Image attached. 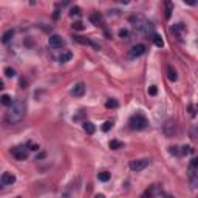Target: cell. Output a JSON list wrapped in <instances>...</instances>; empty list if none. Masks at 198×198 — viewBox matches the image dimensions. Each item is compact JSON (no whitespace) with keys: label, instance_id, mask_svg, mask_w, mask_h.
I'll return each mask as SVG.
<instances>
[{"label":"cell","instance_id":"obj_1","mask_svg":"<svg viewBox=\"0 0 198 198\" xmlns=\"http://www.w3.org/2000/svg\"><path fill=\"white\" fill-rule=\"evenodd\" d=\"M27 115V104L25 101H22V99H16V101L13 102V105L10 107V110L6 112V121L10 124H19L23 121Z\"/></svg>","mask_w":198,"mask_h":198},{"label":"cell","instance_id":"obj_2","mask_svg":"<svg viewBox=\"0 0 198 198\" xmlns=\"http://www.w3.org/2000/svg\"><path fill=\"white\" fill-rule=\"evenodd\" d=\"M147 126H149V121L142 113H135L129 119V127L132 130H144Z\"/></svg>","mask_w":198,"mask_h":198},{"label":"cell","instance_id":"obj_3","mask_svg":"<svg viewBox=\"0 0 198 198\" xmlns=\"http://www.w3.org/2000/svg\"><path fill=\"white\" fill-rule=\"evenodd\" d=\"M129 20H130V23L133 25V28H135L136 31H141V33H142V30L146 28V25H147V22H149L142 14H133V16L129 17Z\"/></svg>","mask_w":198,"mask_h":198},{"label":"cell","instance_id":"obj_4","mask_svg":"<svg viewBox=\"0 0 198 198\" xmlns=\"http://www.w3.org/2000/svg\"><path fill=\"white\" fill-rule=\"evenodd\" d=\"M149 163H150V159H149V158L133 159V161H130V169H132L133 172H141V170H144V169L149 166Z\"/></svg>","mask_w":198,"mask_h":198},{"label":"cell","instance_id":"obj_5","mask_svg":"<svg viewBox=\"0 0 198 198\" xmlns=\"http://www.w3.org/2000/svg\"><path fill=\"white\" fill-rule=\"evenodd\" d=\"M48 45H50V48L59 50V48H64V47H65V40H64L59 34H51V36L48 37Z\"/></svg>","mask_w":198,"mask_h":198},{"label":"cell","instance_id":"obj_6","mask_svg":"<svg viewBox=\"0 0 198 198\" xmlns=\"http://www.w3.org/2000/svg\"><path fill=\"white\" fill-rule=\"evenodd\" d=\"M11 155H13L16 159L23 161V159L28 158V150H27V147H23V146H17V147H13V149H11Z\"/></svg>","mask_w":198,"mask_h":198},{"label":"cell","instance_id":"obj_7","mask_svg":"<svg viewBox=\"0 0 198 198\" xmlns=\"http://www.w3.org/2000/svg\"><path fill=\"white\" fill-rule=\"evenodd\" d=\"M170 30H172V33L176 36L178 40H183V36L187 33V28H186L184 23H175V25H172Z\"/></svg>","mask_w":198,"mask_h":198},{"label":"cell","instance_id":"obj_8","mask_svg":"<svg viewBox=\"0 0 198 198\" xmlns=\"http://www.w3.org/2000/svg\"><path fill=\"white\" fill-rule=\"evenodd\" d=\"M146 45L144 43H138V45H135V47H132V50H130V53H129V56L132 57V59H136V57H139V56H142L144 53H146Z\"/></svg>","mask_w":198,"mask_h":198},{"label":"cell","instance_id":"obj_9","mask_svg":"<svg viewBox=\"0 0 198 198\" xmlns=\"http://www.w3.org/2000/svg\"><path fill=\"white\" fill-rule=\"evenodd\" d=\"M163 132L166 133L167 138H172L176 133V124H175V121H167L164 124V127H163Z\"/></svg>","mask_w":198,"mask_h":198},{"label":"cell","instance_id":"obj_10","mask_svg":"<svg viewBox=\"0 0 198 198\" xmlns=\"http://www.w3.org/2000/svg\"><path fill=\"white\" fill-rule=\"evenodd\" d=\"M84 93H85V85H84V82H77V84L71 88V96H74V97H80V96H84Z\"/></svg>","mask_w":198,"mask_h":198},{"label":"cell","instance_id":"obj_11","mask_svg":"<svg viewBox=\"0 0 198 198\" xmlns=\"http://www.w3.org/2000/svg\"><path fill=\"white\" fill-rule=\"evenodd\" d=\"M90 22L96 27H104V17L101 13H91L90 14Z\"/></svg>","mask_w":198,"mask_h":198},{"label":"cell","instance_id":"obj_12","mask_svg":"<svg viewBox=\"0 0 198 198\" xmlns=\"http://www.w3.org/2000/svg\"><path fill=\"white\" fill-rule=\"evenodd\" d=\"M0 181H2V186H11L16 183V176L10 172H5L2 176H0Z\"/></svg>","mask_w":198,"mask_h":198},{"label":"cell","instance_id":"obj_13","mask_svg":"<svg viewBox=\"0 0 198 198\" xmlns=\"http://www.w3.org/2000/svg\"><path fill=\"white\" fill-rule=\"evenodd\" d=\"M73 40H74L76 43H80V45H91L93 48L99 50V47H97L94 42H91L90 39H87V37H84V36H73Z\"/></svg>","mask_w":198,"mask_h":198},{"label":"cell","instance_id":"obj_14","mask_svg":"<svg viewBox=\"0 0 198 198\" xmlns=\"http://www.w3.org/2000/svg\"><path fill=\"white\" fill-rule=\"evenodd\" d=\"M82 129H84V132H85L87 135H93V133L96 132L94 124H93V122H88V121H84V122H82Z\"/></svg>","mask_w":198,"mask_h":198},{"label":"cell","instance_id":"obj_15","mask_svg":"<svg viewBox=\"0 0 198 198\" xmlns=\"http://www.w3.org/2000/svg\"><path fill=\"white\" fill-rule=\"evenodd\" d=\"M73 59V53L71 51H64L60 56H59V62L60 64H67V62H70Z\"/></svg>","mask_w":198,"mask_h":198},{"label":"cell","instance_id":"obj_16","mask_svg":"<svg viewBox=\"0 0 198 198\" xmlns=\"http://www.w3.org/2000/svg\"><path fill=\"white\" fill-rule=\"evenodd\" d=\"M0 104L5 105V107H11L13 105V99L10 94H3V96H0Z\"/></svg>","mask_w":198,"mask_h":198},{"label":"cell","instance_id":"obj_17","mask_svg":"<svg viewBox=\"0 0 198 198\" xmlns=\"http://www.w3.org/2000/svg\"><path fill=\"white\" fill-rule=\"evenodd\" d=\"M13 37H14V30H8V31H5V33H3V36H2V42H3V43H8Z\"/></svg>","mask_w":198,"mask_h":198},{"label":"cell","instance_id":"obj_18","mask_svg":"<svg viewBox=\"0 0 198 198\" xmlns=\"http://www.w3.org/2000/svg\"><path fill=\"white\" fill-rule=\"evenodd\" d=\"M167 77H169V80H172V82H175V80H176V77H178V76H176V71L173 70V67H172V65H169V67H167Z\"/></svg>","mask_w":198,"mask_h":198},{"label":"cell","instance_id":"obj_19","mask_svg":"<svg viewBox=\"0 0 198 198\" xmlns=\"http://www.w3.org/2000/svg\"><path fill=\"white\" fill-rule=\"evenodd\" d=\"M118 101H116V99H113V97H110V99H107V101H105V107L107 109H118Z\"/></svg>","mask_w":198,"mask_h":198},{"label":"cell","instance_id":"obj_20","mask_svg":"<svg viewBox=\"0 0 198 198\" xmlns=\"http://www.w3.org/2000/svg\"><path fill=\"white\" fill-rule=\"evenodd\" d=\"M97 179L102 181V183H107V181L110 179V173L105 172V170H104V172H99V173H97Z\"/></svg>","mask_w":198,"mask_h":198},{"label":"cell","instance_id":"obj_21","mask_svg":"<svg viewBox=\"0 0 198 198\" xmlns=\"http://www.w3.org/2000/svg\"><path fill=\"white\" fill-rule=\"evenodd\" d=\"M164 6H166V19H170L172 11H173V5H172V2H164Z\"/></svg>","mask_w":198,"mask_h":198},{"label":"cell","instance_id":"obj_22","mask_svg":"<svg viewBox=\"0 0 198 198\" xmlns=\"http://www.w3.org/2000/svg\"><path fill=\"white\" fill-rule=\"evenodd\" d=\"M118 34H119V37H121L122 40H129V39H130V31H129L127 28H121Z\"/></svg>","mask_w":198,"mask_h":198},{"label":"cell","instance_id":"obj_23","mask_svg":"<svg viewBox=\"0 0 198 198\" xmlns=\"http://www.w3.org/2000/svg\"><path fill=\"white\" fill-rule=\"evenodd\" d=\"M109 147H110L112 150H118V149H121V147H122V142H121V141H118V139H112V141L109 142Z\"/></svg>","mask_w":198,"mask_h":198},{"label":"cell","instance_id":"obj_24","mask_svg":"<svg viewBox=\"0 0 198 198\" xmlns=\"http://www.w3.org/2000/svg\"><path fill=\"white\" fill-rule=\"evenodd\" d=\"M153 43H155L158 48H163V47H164V40H163V37L158 36V34H153Z\"/></svg>","mask_w":198,"mask_h":198},{"label":"cell","instance_id":"obj_25","mask_svg":"<svg viewBox=\"0 0 198 198\" xmlns=\"http://www.w3.org/2000/svg\"><path fill=\"white\" fill-rule=\"evenodd\" d=\"M70 16L71 17H74V16H82V10L79 8V6H71V10H70Z\"/></svg>","mask_w":198,"mask_h":198},{"label":"cell","instance_id":"obj_26","mask_svg":"<svg viewBox=\"0 0 198 198\" xmlns=\"http://www.w3.org/2000/svg\"><path fill=\"white\" fill-rule=\"evenodd\" d=\"M196 169H198V159H196V158H192V159H190L189 170H190V172H193V173H196Z\"/></svg>","mask_w":198,"mask_h":198},{"label":"cell","instance_id":"obj_27","mask_svg":"<svg viewBox=\"0 0 198 198\" xmlns=\"http://www.w3.org/2000/svg\"><path fill=\"white\" fill-rule=\"evenodd\" d=\"M179 153H181V155H187V153H193V149H192L190 146H184V147H181V150H179Z\"/></svg>","mask_w":198,"mask_h":198},{"label":"cell","instance_id":"obj_28","mask_svg":"<svg viewBox=\"0 0 198 198\" xmlns=\"http://www.w3.org/2000/svg\"><path fill=\"white\" fill-rule=\"evenodd\" d=\"M5 74H6L8 77H14V76H16V70L11 68V67H6V68H5Z\"/></svg>","mask_w":198,"mask_h":198},{"label":"cell","instance_id":"obj_29","mask_svg":"<svg viewBox=\"0 0 198 198\" xmlns=\"http://www.w3.org/2000/svg\"><path fill=\"white\" fill-rule=\"evenodd\" d=\"M112 127H113V122H112V121H105V122L102 124V132H109Z\"/></svg>","mask_w":198,"mask_h":198},{"label":"cell","instance_id":"obj_30","mask_svg":"<svg viewBox=\"0 0 198 198\" xmlns=\"http://www.w3.org/2000/svg\"><path fill=\"white\" fill-rule=\"evenodd\" d=\"M169 153H170V155H176V156H178V155H179V147H176V146H170V147H169Z\"/></svg>","mask_w":198,"mask_h":198},{"label":"cell","instance_id":"obj_31","mask_svg":"<svg viewBox=\"0 0 198 198\" xmlns=\"http://www.w3.org/2000/svg\"><path fill=\"white\" fill-rule=\"evenodd\" d=\"M85 27H84V23L82 22H74L73 23V30H77V31H82Z\"/></svg>","mask_w":198,"mask_h":198},{"label":"cell","instance_id":"obj_32","mask_svg":"<svg viewBox=\"0 0 198 198\" xmlns=\"http://www.w3.org/2000/svg\"><path fill=\"white\" fill-rule=\"evenodd\" d=\"M156 93H158V88H156V85H150V87H149V94H150V96H155Z\"/></svg>","mask_w":198,"mask_h":198},{"label":"cell","instance_id":"obj_33","mask_svg":"<svg viewBox=\"0 0 198 198\" xmlns=\"http://www.w3.org/2000/svg\"><path fill=\"white\" fill-rule=\"evenodd\" d=\"M189 113H190V116H195V107L192 104L189 105Z\"/></svg>","mask_w":198,"mask_h":198},{"label":"cell","instance_id":"obj_34","mask_svg":"<svg viewBox=\"0 0 198 198\" xmlns=\"http://www.w3.org/2000/svg\"><path fill=\"white\" fill-rule=\"evenodd\" d=\"M28 146H30V150H34V152H36V150H39V146H34V144H31V142H30Z\"/></svg>","mask_w":198,"mask_h":198},{"label":"cell","instance_id":"obj_35","mask_svg":"<svg viewBox=\"0 0 198 198\" xmlns=\"http://www.w3.org/2000/svg\"><path fill=\"white\" fill-rule=\"evenodd\" d=\"M141 198H153V196H152V195H150L149 192H146V193H144V195H142Z\"/></svg>","mask_w":198,"mask_h":198},{"label":"cell","instance_id":"obj_36","mask_svg":"<svg viewBox=\"0 0 198 198\" xmlns=\"http://www.w3.org/2000/svg\"><path fill=\"white\" fill-rule=\"evenodd\" d=\"M94 198H105V195H104V193H97Z\"/></svg>","mask_w":198,"mask_h":198},{"label":"cell","instance_id":"obj_37","mask_svg":"<svg viewBox=\"0 0 198 198\" xmlns=\"http://www.w3.org/2000/svg\"><path fill=\"white\" fill-rule=\"evenodd\" d=\"M3 88H5V84H3L2 79H0V90H3Z\"/></svg>","mask_w":198,"mask_h":198},{"label":"cell","instance_id":"obj_38","mask_svg":"<svg viewBox=\"0 0 198 198\" xmlns=\"http://www.w3.org/2000/svg\"><path fill=\"white\" fill-rule=\"evenodd\" d=\"M60 198H70V193H62V196Z\"/></svg>","mask_w":198,"mask_h":198},{"label":"cell","instance_id":"obj_39","mask_svg":"<svg viewBox=\"0 0 198 198\" xmlns=\"http://www.w3.org/2000/svg\"><path fill=\"white\" fill-rule=\"evenodd\" d=\"M0 187H2V181H0Z\"/></svg>","mask_w":198,"mask_h":198},{"label":"cell","instance_id":"obj_40","mask_svg":"<svg viewBox=\"0 0 198 198\" xmlns=\"http://www.w3.org/2000/svg\"><path fill=\"white\" fill-rule=\"evenodd\" d=\"M17 198H22V196H17Z\"/></svg>","mask_w":198,"mask_h":198}]
</instances>
